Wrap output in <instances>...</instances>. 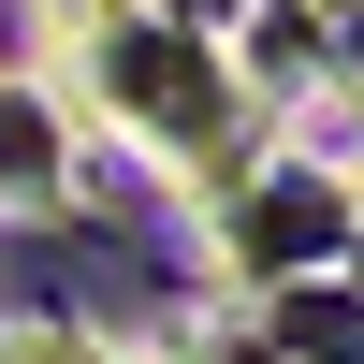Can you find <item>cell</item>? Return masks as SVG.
Returning <instances> with one entry per match:
<instances>
[{
    "label": "cell",
    "instance_id": "6da1fadb",
    "mask_svg": "<svg viewBox=\"0 0 364 364\" xmlns=\"http://www.w3.org/2000/svg\"><path fill=\"white\" fill-rule=\"evenodd\" d=\"M0 29H15V0H0Z\"/></svg>",
    "mask_w": 364,
    "mask_h": 364
}]
</instances>
